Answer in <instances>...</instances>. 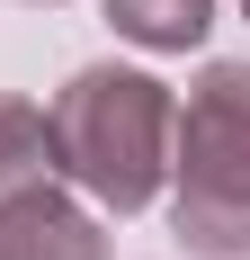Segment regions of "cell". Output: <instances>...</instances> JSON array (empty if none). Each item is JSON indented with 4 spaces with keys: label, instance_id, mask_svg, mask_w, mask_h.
Masks as SVG:
<instances>
[{
    "label": "cell",
    "instance_id": "cell-1",
    "mask_svg": "<svg viewBox=\"0 0 250 260\" xmlns=\"http://www.w3.org/2000/svg\"><path fill=\"white\" fill-rule=\"evenodd\" d=\"M54 153L72 161V180H90L107 207H143L161 180V135H170V99L143 72H80L54 108Z\"/></svg>",
    "mask_w": 250,
    "mask_h": 260
},
{
    "label": "cell",
    "instance_id": "cell-2",
    "mask_svg": "<svg viewBox=\"0 0 250 260\" xmlns=\"http://www.w3.org/2000/svg\"><path fill=\"white\" fill-rule=\"evenodd\" d=\"M179 224L197 251L250 242V72H205L179 117Z\"/></svg>",
    "mask_w": 250,
    "mask_h": 260
},
{
    "label": "cell",
    "instance_id": "cell-3",
    "mask_svg": "<svg viewBox=\"0 0 250 260\" xmlns=\"http://www.w3.org/2000/svg\"><path fill=\"white\" fill-rule=\"evenodd\" d=\"M0 260H99V234L36 180L18 198H0Z\"/></svg>",
    "mask_w": 250,
    "mask_h": 260
},
{
    "label": "cell",
    "instance_id": "cell-4",
    "mask_svg": "<svg viewBox=\"0 0 250 260\" xmlns=\"http://www.w3.org/2000/svg\"><path fill=\"white\" fill-rule=\"evenodd\" d=\"M205 9L215 0H116V27L143 45H188V36H205Z\"/></svg>",
    "mask_w": 250,
    "mask_h": 260
}]
</instances>
